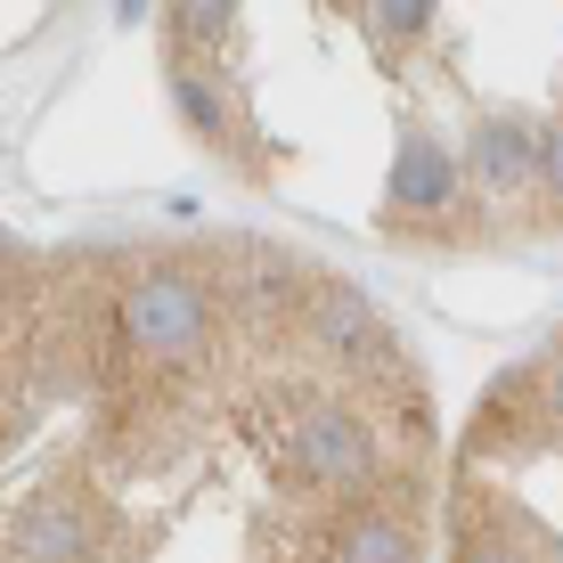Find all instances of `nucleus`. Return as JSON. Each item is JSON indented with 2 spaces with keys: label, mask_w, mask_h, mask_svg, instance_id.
Wrapping results in <instances>:
<instances>
[{
  "label": "nucleus",
  "mask_w": 563,
  "mask_h": 563,
  "mask_svg": "<svg viewBox=\"0 0 563 563\" xmlns=\"http://www.w3.org/2000/svg\"><path fill=\"white\" fill-rule=\"evenodd\" d=\"M205 327H212V295H205L197 278H172V269L140 278L123 302H114V335H123L131 352H147V360H180V352H197Z\"/></svg>",
  "instance_id": "f257e3e1"
},
{
  "label": "nucleus",
  "mask_w": 563,
  "mask_h": 563,
  "mask_svg": "<svg viewBox=\"0 0 563 563\" xmlns=\"http://www.w3.org/2000/svg\"><path fill=\"white\" fill-rule=\"evenodd\" d=\"M539 188H548V197L563 205V123L548 131V140H539Z\"/></svg>",
  "instance_id": "9d476101"
},
{
  "label": "nucleus",
  "mask_w": 563,
  "mask_h": 563,
  "mask_svg": "<svg viewBox=\"0 0 563 563\" xmlns=\"http://www.w3.org/2000/svg\"><path fill=\"white\" fill-rule=\"evenodd\" d=\"M295 465L319 482V490H360V482L376 474V441H367L343 409H327V417H310L295 433Z\"/></svg>",
  "instance_id": "f03ea898"
},
{
  "label": "nucleus",
  "mask_w": 563,
  "mask_h": 563,
  "mask_svg": "<svg viewBox=\"0 0 563 563\" xmlns=\"http://www.w3.org/2000/svg\"><path fill=\"white\" fill-rule=\"evenodd\" d=\"M450 197H457V164L424 140V131L400 140V155H393V205L400 212H441Z\"/></svg>",
  "instance_id": "20e7f679"
},
{
  "label": "nucleus",
  "mask_w": 563,
  "mask_h": 563,
  "mask_svg": "<svg viewBox=\"0 0 563 563\" xmlns=\"http://www.w3.org/2000/svg\"><path fill=\"white\" fill-rule=\"evenodd\" d=\"M229 42V0H172V57H197Z\"/></svg>",
  "instance_id": "423d86ee"
},
{
  "label": "nucleus",
  "mask_w": 563,
  "mask_h": 563,
  "mask_svg": "<svg viewBox=\"0 0 563 563\" xmlns=\"http://www.w3.org/2000/svg\"><path fill=\"white\" fill-rule=\"evenodd\" d=\"M367 16H376V42H417L424 16H433V0H367Z\"/></svg>",
  "instance_id": "1a4fd4ad"
},
{
  "label": "nucleus",
  "mask_w": 563,
  "mask_h": 563,
  "mask_svg": "<svg viewBox=\"0 0 563 563\" xmlns=\"http://www.w3.org/2000/svg\"><path fill=\"white\" fill-rule=\"evenodd\" d=\"M172 90H180V114L205 131V140H221V147L238 140V107L221 99V82H205V74H188V66H180V82H172Z\"/></svg>",
  "instance_id": "0eeeda50"
},
{
  "label": "nucleus",
  "mask_w": 563,
  "mask_h": 563,
  "mask_svg": "<svg viewBox=\"0 0 563 563\" xmlns=\"http://www.w3.org/2000/svg\"><path fill=\"white\" fill-rule=\"evenodd\" d=\"M9 548H16V555H82L90 531H82L74 515H57V507H33V515L9 531Z\"/></svg>",
  "instance_id": "39448f33"
},
{
  "label": "nucleus",
  "mask_w": 563,
  "mask_h": 563,
  "mask_svg": "<svg viewBox=\"0 0 563 563\" xmlns=\"http://www.w3.org/2000/svg\"><path fill=\"white\" fill-rule=\"evenodd\" d=\"M327 548H335V555H409L417 539L400 531V522H352V531H335Z\"/></svg>",
  "instance_id": "6e6552de"
},
{
  "label": "nucleus",
  "mask_w": 563,
  "mask_h": 563,
  "mask_svg": "<svg viewBox=\"0 0 563 563\" xmlns=\"http://www.w3.org/2000/svg\"><path fill=\"white\" fill-rule=\"evenodd\" d=\"M474 180L490 188V197H522V188H539V140L522 123H482L474 131Z\"/></svg>",
  "instance_id": "7ed1b4c3"
}]
</instances>
